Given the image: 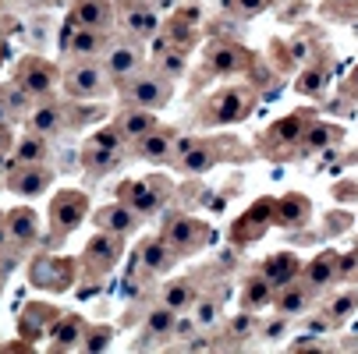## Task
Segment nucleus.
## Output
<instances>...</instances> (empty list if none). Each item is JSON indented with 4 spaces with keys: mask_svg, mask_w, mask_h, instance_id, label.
Returning <instances> with one entry per match:
<instances>
[{
    "mask_svg": "<svg viewBox=\"0 0 358 354\" xmlns=\"http://www.w3.org/2000/svg\"><path fill=\"white\" fill-rule=\"evenodd\" d=\"M103 68L110 71L114 85L128 82V78H131L135 71H142V68H145L142 46H138L135 39H114V43H110V50L103 54Z\"/></svg>",
    "mask_w": 358,
    "mask_h": 354,
    "instance_id": "nucleus-6",
    "label": "nucleus"
},
{
    "mask_svg": "<svg viewBox=\"0 0 358 354\" xmlns=\"http://www.w3.org/2000/svg\"><path fill=\"white\" fill-rule=\"evenodd\" d=\"M337 135V128H327V124H316L313 131H309V138H305V153H316V149H323V145H330V138Z\"/></svg>",
    "mask_w": 358,
    "mask_h": 354,
    "instance_id": "nucleus-36",
    "label": "nucleus"
},
{
    "mask_svg": "<svg viewBox=\"0 0 358 354\" xmlns=\"http://www.w3.org/2000/svg\"><path fill=\"white\" fill-rule=\"evenodd\" d=\"M110 32L107 29H78V25H64L61 32V50L64 61H103V54L110 50Z\"/></svg>",
    "mask_w": 358,
    "mask_h": 354,
    "instance_id": "nucleus-3",
    "label": "nucleus"
},
{
    "mask_svg": "<svg viewBox=\"0 0 358 354\" xmlns=\"http://www.w3.org/2000/svg\"><path fill=\"white\" fill-rule=\"evenodd\" d=\"M18 4H25V8H46V4H54V0H18Z\"/></svg>",
    "mask_w": 358,
    "mask_h": 354,
    "instance_id": "nucleus-45",
    "label": "nucleus"
},
{
    "mask_svg": "<svg viewBox=\"0 0 358 354\" xmlns=\"http://www.w3.org/2000/svg\"><path fill=\"white\" fill-rule=\"evenodd\" d=\"M25 124H29V131H36V135H43V138H54V135L64 131L68 117H64V107H61V103H50V99H43V103H36V107L25 114Z\"/></svg>",
    "mask_w": 358,
    "mask_h": 354,
    "instance_id": "nucleus-15",
    "label": "nucleus"
},
{
    "mask_svg": "<svg viewBox=\"0 0 358 354\" xmlns=\"http://www.w3.org/2000/svg\"><path fill=\"white\" fill-rule=\"evenodd\" d=\"M206 64L217 68L220 75H231V71H241L248 64V54L241 46H234V43H213L206 50Z\"/></svg>",
    "mask_w": 358,
    "mask_h": 354,
    "instance_id": "nucleus-20",
    "label": "nucleus"
},
{
    "mask_svg": "<svg viewBox=\"0 0 358 354\" xmlns=\"http://www.w3.org/2000/svg\"><path fill=\"white\" fill-rule=\"evenodd\" d=\"M273 294H277V290L270 287L266 276H248L245 287H241V305H245L248 312H259V309L273 305Z\"/></svg>",
    "mask_w": 358,
    "mask_h": 354,
    "instance_id": "nucleus-25",
    "label": "nucleus"
},
{
    "mask_svg": "<svg viewBox=\"0 0 358 354\" xmlns=\"http://www.w3.org/2000/svg\"><path fill=\"white\" fill-rule=\"evenodd\" d=\"M110 340H114V330L110 326H89L85 333H82V351H103V347H110Z\"/></svg>",
    "mask_w": 358,
    "mask_h": 354,
    "instance_id": "nucleus-32",
    "label": "nucleus"
},
{
    "mask_svg": "<svg viewBox=\"0 0 358 354\" xmlns=\"http://www.w3.org/2000/svg\"><path fill=\"white\" fill-rule=\"evenodd\" d=\"M92 142H96V145H103V149H110V153H121V145H124V138H121L117 124H107V128H99V131L92 135Z\"/></svg>",
    "mask_w": 358,
    "mask_h": 354,
    "instance_id": "nucleus-34",
    "label": "nucleus"
},
{
    "mask_svg": "<svg viewBox=\"0 0 358 354\" xmlns=\"http://www.w3.org/2000/svg\"><path fill=\"white\" fill-rule=\"evenodd\" d=\"M174 145H178V138H174V131L171 128H152L149 135H142L138 142H135V153L142 156V160H152V163H164V160H171L174 156Z\"/></svg>",
    "mask_w": 358,
    "mask_h": 354,
    "instance_id": "nucleus-17",
    "label": "nucleus"
},
{
    "mask_svg": "<svg viewBox=\"0 0 358 354\" xmlns=\"http://www.w3.org/2000/svg\"><path fill=\"white\" fill-rule=\"evenodd\" d=\"M4 223H8V234H11V248H25V244H32L36 241V234H39V220H36V213L32 209H11L8 216H4Z\"/></svg>",
    "mask_w": 358,
    "mask_h": 354,
    "instance_id": "nucleus-19",
    "label": "nucleus"
},
{
    "mask_svg": "<svg viewBox=\"0 0 358 354\" xmlns=\"http://www.w3.org/2000/svg\"><path fill=\"white\" fill-rule=\"evenodd\" d=\"M320 85H323L320 71H305V82H298V92H305V96H313V92H320Z\"/></svg>",
    "mask_w": 358,
    "mask_h": 354,
    "instance_id": "nucleus-41",
    "label": "nucleus"
},
{
    "mask_svg": "<svg viewBox=\"0 0 358 354\" xmlns=\"http://www.w3.org/2000/svg\"><path fill=\"white\" fill-rule=\"evenodd\" d=\"M4 248H11V234H8V223L0 220V251H4Z\"/></svg>",
    "mask_w": 358,
    "mask_h": 354,
    "instance_id": "nucleus-44",
    "label": "nucleus"
},
{
    "mask_svg": "<svg viewBox=\"0 0 358 354\" xmlns=\"http://www.w3.org/2000/svg\"><path fill=\"white\" fill-rule=\"evenodd\" d=\"M217 316H220V309L213 305V301H195V323H199V330H213Z\"/></svg>",
    "mask_w": 358,
    "mask_h": 354,
    "instance_id": "nucleus-35",
    "label": "nucleus"
},
{
    "mask_svg": "<svg viewBox=\"0 0 358 354\" xmlns=\"http://www.w3.org/2000/svg\"><path fill=\"white\" fill-rule=\"evenodd\" d=\"M117 18H121V29L128 32V39H135V43L160 36V11L145 4V0H121Z\"/></svg>",
    "mask_w": 358,
    "mask_h": 354,
    "instance_id": "nucleus-4",
    "label": "nucleus"
},
{
    "mask_svg": "<svg viewBox=\"0 0 358 354\" xmlns=\"http://www.w3.org/2000/svg\"><path fill=\"white\" fill-rule=\"evenodd\" d=\"M263 4H266V0H231V11L241 15V18H248V15H259Z\"/></svg>",
    "mask_w": 358,
    "mask_h": 354,
    "instance_id": "nucleus-38",
    "label": "nucleus"
},
{
    "mask_svg": "<svg viewBox=\"0 0 358 354\" xmlns=\"http://www.w3.org/2000/svg\"><path fill=\"white\" fill-rule=\"evenodd\" d=\"M96 227L107 230V234H114V237H124V234H131V230L138 227V213L128 209L124 202L117 198V202H110V206L96 209Z\"/></svg>",
    "mask_w": 358,
    "mask_h": 354,
    "instance_id": "nucleus-16",
    "label": "nucleus"
},
{
    "mask_svg": "<svg viewBox=\"0 0 358 354\" xmlns=\"http://www.w3.org/2000/svg\"><path fill=\"white\" fill-rule=\"evenodd\" d=\"M185 54H188V50H181V46H171L167 54H160V57H157V68H160L167 78H178V75L185 71Z\"/></svg>",
    "mask_w": 358,
    "mask_h": 354,
    "instance_id": "nucleus-33",
    "label": "nucleus"
},
{
    "mask_svg": "<svg viewBox=\"0 0 358 354\" xmlns=\"http://www.w3.org/2000/svg\"><path fill=\"white\" fill-rule=\"evenodd\" d=\"M124 96V107H142V110H164L174 96V78H167L160 68H142L128 82L117 85Z\"/></svg>",
    "mask_w": 358,
    "mask_h": 354,
    "instance_id": "nucleus-1",
    "label": "nucleus"
},
{
    "mask_svg": "<svg viewBox=\"0 0 358 354\" xmlns=\"http://www.w3.org/2000/svg\"><path fill=\"white\" fill-rule=\"evenodd\" d=\"M252 103H255L252 92H245V89H227V92H220V96L210 99L213 110L206 114V124H231V121H241V117L252 110Z\"/></svg>",
    "mask_w": 358,
    "mask_h": 354,
    "instance_id": "nucleus-9",
    "label": "nucleus"
},
{
    "mask_svg": "<svg viewBox=\"0 0 358 354\" xmlns=\"http://www.w3.org/2000/svg\"><path fill=\"white\" fill-rule=\"evenodd\" d=\"M195 330H199V323H195V319H185V312H178L174 337H178V340H192V337H195Z\"/></svg>",
    "mask_w": 358,
    "mask_h": 354,
    "instance_id": "nucleus-39",
    "label": "nucleus"
},
{
    "mask_svg": "<svg viewBox=\"0 0 358 354\" xmlns=\"http://www.w3.org/2000/svg\"><path fill=\"white\" fill-rule=\"evenodd\" d=\"M138 256H142V273L145 276H167L178 263V251L167 244V237H149L138 248Z\"/></svg>",
    "mask_w": 358,
    "mask_h": 354,
    "instance_id": "nucleus-13",
    "label": "nucleus"
},
{
    "mask_svg": "<svg viewBox=\"0 0 358 354\" xmlns=\"http://www.w3.org/2000/svg\"><path fill=\"white\" fill-rule=\"evenodd\" d=\"M174 153H178L174 167L181 174H206L217 167V149L206 142H181V145H174Z\"/></svg>",
    "mask_w": 358,
    "mask_h": 354,
    "instance_id": "nucleus-14",
    "label": "nucleus"
},
{
    "mask_svg": "<svg viewBox=\"0 0 358 354\" xmlns=\"http://www.w3.org/2000/svg\"><path fill=\"white\" fill-rule=\"evenodd\" d=\"M85 209L89 202L82 191H61L54 198V206H50V220H54V230L57 234H71L82 220H85Z\"/></svg>",
    "mask_w": 358,
    "mask_h": 354,
    "instance_id": "nucleus-11",
    "label": "nucleus"
},
{
    "mask_svg": "<svg viewBox=\"0 0 358 354\" xmlns=\"http://www.w3.org/2000/svg\"><path fill=\"white\" fill-rule=\"evenodd\" d=\"M18 163H46V138H43V135L29 131V135H22V138L15 142V149H11V167H18Z\"/></svg>",
    "mask_w": 358,
    "mask_h": 354,
    "instance_id": "nucleus-24",
    "label": "nucleus"
},
{
    "mask_svg": "<svg viewBox=\"0 0 358 354\" xmlns=\"http://www.w3.org/2000/svg\"><path fill=\"white\" fill-rule=\"evenodd\" d=\"M117 198L128 209H135L138 216H152L164 202V191H152V181H124L117 188Z\"/></svg>",
    "mask_w": 358,
    "mask_h": 354,
    "instance_id": "nucleus-12",
    "label": "nucleus"
},
{
    "mask_svg": "<svg viewBox=\"0 0 358 354\" xmlns=\"http://www.w3.org/2000/svg\"><path fill=\"white\" fill-rule=\"evenodd\" d=\"M0 61H8V43L0 39Z\"/></svg>",
    "mask_w": 358,
    "mask_h": 354,
    "instance_id": "nucleus-46",
    "label": "nucleus"
},
{
    "mask_svg": "<svg viewBox=\"0 0 358 354\" xmlns=\"http://www.w3.org/2000/svg\"><path fill=\"white\" fill-rule=\"evenodd\" d=\"M298 276H301V270H298V259L291 256V251H280V256H273V259L266 263V280H270L273 290L294 283Z\"/></svg>",
    "mask_w": 358,
    "mask_h": 354,
    "instance_id": "nucleus-23",
    "label": "nucleus"
},
{
    "mask_svg": "<svg viewBox=\"0 0 358 354\" xmlns=\"http://www.w3.org/2000/svg\"><path fill=\"white\" fill-rule=\"evenodd\" d=\"M252 330H255L252 316H238V319L231 323V337H234V340H248V337H252Z\"/></svg>",
    "mask_w": 358,
    "mask_h": 354,
    "instance_id": "nucleus-40",
    "label": "nucleus"
},
{
    "mask_svg": "<svg viewBox=\"0 0 358 354\" xmlns=\"http://www.w3.org/2000/svg\"><path fill=\"white\" fill-rule=\"evenodd\" d=\"M195 287L192 283H185V280H174V283H167L164 290H160V305H167V309H174V312H188V309H195Z\"/></svg>",
    "mask_w": 358,
    "mask_h": 354,
    "instance_id": "nucleus-28",
    "label": "nucleus"
},
{
    "mask_svg": "<svg viewBox=\"0 0 358 354\" xmlns=\"http://www.w3.org/2000/svg\"><path fill=\"white\" fill-rule=\"evenodd\" d=\"M32 99H50V92H54L61 85V68L50 64L43 57H25L18 64V78H15Z\"/></svg>",
    "mask_w": 358,
    "mask_h": 354,
    "instance_id": "nucleus-5",
    "label": "nucleus"
},
{
    "mask_svg": "<svg viewBox=\"0 0 358 354\" xmlns=\"http://www.w3.org/2000/svg\"><path fill=\"white\" fill-rule=\"evenodd\" d=\"M355 305H358V294H355V290H348V294H341V297L334 301V309H330V319L337 323V319H344V316H351V312H355Z\"/></svg>",
    "mask_w": 358,
    "mask_h": 354,
    "instance_id": "nucleus-37",
    "label": "nucleus"
},
{
    "mask_svg": "<svg viewBox=\"0 0 358 354\" xmlns=\"http://www.w3.org/2000/svg\"><path fill=\"white\" fill-rule=\"evenodd\" d=\"M0 107H4L8 114H29L32 110V96L18 82H11V85L0 89Z\"/></svg>",
    "mask_w": 358,
    "mask_h": 354,
    "instance_id": "nucleus-31",
    "label": "nucleus"
},
{
    "mask_svg": "<svg viewBox=\"0 0 358 354\" xmlns=\"http://www.w3.org/2000/svg\"><path fill=\"white\" fill-rule=\"evenodd\" d=\"M174 323H178V312L167 305H157L145 316L142 333H145V340H167V337H174Z\"/></svg>",
    "mask_w": 358,
    "mask_h": 354,
    "instance_id": "nucleus-26",
    "label": "nucleus"
},
{
    "mask_svg": "<svg viewBox=\"0 0 358 354\" xmlns=\"http://www.w3.org/2000/svg\"><path fill=\"white\" fill-rule=\"evenodd\" d=\"M0 220H4V213H0Z\"/></svg>",
    "mask_w": 358,
    "mask_h": 354,
    "instance_id": "nucleus-47",
    "label": "nucleus"
},
{
    "mask_svg": "<svg viewBox=\"0 0 358 354\" xmlns=\"http://www.w3.org/2000/svg\"><path fill=\"white\" fill-rule=\"evenodd\" d=\"M4 184H8L11 195L32 198V195H43L50 184H54V170H50L46 163H18V167L8 170V181Z\"/></svg>",
    "mask_w": 358,
    "mask_h": 354,
    "instance_id": "nucleus-8",
    "label": "nucleus"
},
{
    "mask_svg": "<svg viewBox=\"0 0 358 354\" xmlns=\"http://www.w3.org/2000/svg\"><path fill=\"white\" fill-rule=\"evenodd\" d=\"M164 237L178 256H192V251H199L202 241L210 237V227L202 220H192V216H171L167 227H164Z\"/></svg>",
    "mask_w": 358,
    "mask_h": 354,
    "instance_id": "nucleus-7",
    "label": "nucleus"
},
{
    "mask_svg": "<svg viewBox=\"0 0 358 354\" xmlns=\"http://www.w3.org/2000/svg\"><path fill=\"white\" fill-rule=\"evenodd\" d=\"M337 276V266H334V256H320L316 263H309V266H305V287H309V290H320V287H327L330 280Z\"/></svg>",
    "mask_w": 358,
    "mask_h": 354,
    "instance_id": "nucleus-29",
    "label": "nucleus"
},
{
    "mask_svg": "<svg viewBox=\"0 0 358 354\" xmlns=\"http://www.w3.org/2000/svg\"><path fill=\"white\" fill-rule=\"evenodd\" d=\"M117 256H121V237H114V234H107V230L99 234V237H92L89 248H85V259H89L96 270H103V273L114 266Z\"/></svg>",
    "mask_w": 358,
    "mask_h": 354,
    "instance_id": "nucleus-21",
    "label": "nucleus"
},
{
    "mask_svg": "<svg viewBox=\"0 0 358 354\" xmlns=\"http://www.w3.org/2000/svg\"><path fill=\"white\" fill-rule=\"evenodd\" d=\"M284 330H287V316H280L277 323H270V326H266V340H280V333H284Z\"/></svg>",
    "mask_w": 358,
    "mask_h": 354,
    "instance_id": "nucleus-43",
    "label": "nucleus"
},
{
    "mask_svg": "<svg viewBox=\"0 0 358 354\" xmlns=\"http://www.w3.org/2000/svg\"><path fill=\"white\" fill-rule=\"evenodd\" d=\"M114 18H117V8L110 0H75L68 11V25H78V29H107L110 32Z\"/></svg>",
    "mask_w": 358,
    "mask_h": 354,
    "instance_id": "nucleus-10",
    "label": "nucleus"
},
{
    "mask_svg": "<svg viewBox=\"0 0 358 354\" xmlns=\"http://www.w3.org/2000/svg\"><path fill=\"white\" fill-rule=\"evenodd\" d=\"M82 333H85V323L68 316L57 330H54V351H68V347H78L82 344Z\"/></svg>",
    "mask_w": 358,
    "mask_h": 354,
    "instance_id": "nucleus-30",
    "label": "nucleus"
},
{
    "mask_svg": "<svg viewBox=\"0 0 358 354\" xmlns=\"http://www.w3.org/2000/svg\"><path fill=\"white\" fill-rule=\"evenodd\" d=\"M11 149H15V135L8 124H0V156H11Z\"/></svg>",
    "mask_w": 358,
    "mask_h": 354,
    "instance_id": "nucleus-42",
    "label": "nucleus"
},
{
    "mask_svg": "<svg viewBox=\"0 0 358 354\" xmlns=\"http://www.w3.org/2000/svg\"><path fill=\"white\" fill-rule=\"evenodd\" d=\"M309 294H313L309 287H301V283L294 280V283H287V287H280V290L273 294V305H277L280 316L291 319V316H301L305 309H309Z\"/></svg>",
    "mask_w": 358,
    "mask_h": 354,
    "instance_id": "nucleus-22",
    "label": "nucleus"
},
{
    "mask_svg": "<svg viewBox=\"0 0 358 354\" xmlns=\"http://www.w3.org/2000/svg\"><path fill=\"white\" fill-rule=\"evenodd\" d=\"M61 89L68 99H99L114 89L103 61H68L61 68Z\"/></svg>",
    "mask_w": 358,
    "mask_h": 354,
    "instance_id": "nucleus-2",
    "label": "nucleus"
},
{
    "mask_svg": "<svg viewBox=\"0 0 358 354\" xmlns=\"http://www.w3.org/2000/svg\"><path fill=\"white\" fill-rule=\"evenodd\" d=\"M114 124H117V131H121V138L128 142V145H135L142 135H149L152 128H157V110H142V107H124L117 117H114Z\"/></svg>",
    "mask_w": 358,
    "mask_h": 354,
    "instance_id": "nucleus-18",
    "label": "nucleus"
},
{
    "mask_svg": "<svg viewBox=\"0 0 358 354\" xmlns=\"http://www.w3.org/2000/svg\"><path fill=\"white\" fill-rule=\"evenodd\" d=\"M82 163H85V174L89 177H103V174H110L117 167V153H110V149L89 142L85 153H82Z\"/></svg>",
    "mask_w": 358,
    "mask_h": 354,
    "instance_id": "nucleus-27",
    "label": "nucleus"
}]
</instances>
